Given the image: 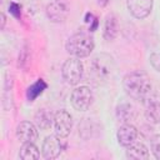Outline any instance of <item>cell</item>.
<instances>
[{
	"instance_id": "cell-1",
	"label": "cell",
	"mask_w": 160,
	"mask_h": 160,
	"mask_svg": "<svg viewBox=\"0 0 160 160\" xmlns=\"http://www.w3.org/2000/svg\"><path fill=\"white\" fill-rule=\"evenodd\" d=\"M122 88L134 100L145 104L152 99V84L149 75L141 70L128 72L122 79Z\"/></svg>"
},
{
	"instance_id": "cell-2",
	"label": "cell",
	"mask_w": 160,
	"mask_h": 160,
	"mask_svg": "<svg viewBox=\"0 0 160 160\" xmlns=\"http://www.w3.org/2000/svg\"><path fill=\"white\" fill-rule=\"evenodd\" d=\"M95 42L94 39L90 34L84 32V31H79L74 35H71L68 41H66V51L75 58H86L91 54V51L94 50Z\"/></svg>"
},
{
	"instance_id": "cell-3",
	"label": "cell",
	"mask_w": 160,
	"mask_h": 160,
	"mask_svg": "<svg viewBox=\"0 0 160 160\" xmlns=\"http://www.w3.org/2000/svg\"><path fill=\"white\" fill-rule=\"evenodd\" d=\"M89 68H90L91 76L99 82L108 81L115 71L114 59L109 54H105V52L95 55L91 59Z\"/></svg>"
},
{
	"instance_id": "cell-4",
	"label": "cell",
	"mask_w": 160,
	"mask_h": 160,
	"mask_svg": "<svg viewBox=\"0 0 160 160\" xmlns=\"http://www.w3.org/2000/svg\"><path fill=\"white\" fill-rule=\"evenodd\" d=\"M82 71H84L82 62L80 61L79 58H75V56H71L68 60H65L61 68L62 78L70 85H76L80 82L82 78Z\"/></svg>"
},
{
	"instance_id": "cell-5",
	"label": "cell",
	"mask_w": 160,
	"mask_h": 160,
	"mask_svg": "<svg viewBox=\"0 0 160 160\" xmlns=\"http://www.w3.org/2000/svg\"><path fill=\"white\" fill-rule=\"evenodd\" d=\"M92 100H94L92 91L90 90V88H88L85 85L75 88L70 96L71 105L78 111H86L91 106Z\"/></svg>"
},
{
	"instance_id": "cell-6",
	"label": "cell",
	"mask_w": 160,
	"mask_h": 160,
	"mask_svg": "<svg viewBox=\"0 0 160 160\" xmlns=\"http://www.w3.org/2000/svg\"><path fill=\"white\" fill-rule=\"evenodd\" d=\"M64 149V144H62V138L55 135H49L45 138L42 146H41V155L48 159V160H52L56 159L61 151Z\"/></svg>"
},
{
	"instance_id": "cell-7",
	"label": "cell",
	"mask_w": 160,
	"mask_h": 160,
	"mask_svg": "<svg viewBox=\"0 0 160 160\" xmlns=\"http://www.w3.org/2000/svg\"><path fill=\"white\" fill-rule=\"evenodd\" d=\"M54 129L55 134L62 139L69 136L71 129H72V118L69 111L66 110H59L55 112L54 116Z\"/></svg>"
},
{
	"instance_id": "cell-8",
	"label": "cell",
	"mask_w": 160,
	"mask_h": 160,
	"mask_svg": "<svg viewBox=\"0 0 160 160\" xmlns=\"http://www.w3.org/2000/svg\"><path fill=\"white\" fill-rule=\"evenodd\" d=\"M46 16L52 22H62L69 15L68 5L61 0H54L46 5Z\"/></svg>"
},
{
	"instance_id": "cell-9",
	"label": "cell",
	"mask_w": 160,
	"mask_h": 160,
	"mask_svg": "<svg viewBox=\"0 0 160 160\" xmlns=\"http://www.w3.org/2000/svg\"><path fill=\"white\" fill-rule=\"evenodd\" d=\"M154 0H126L129 12L136 19H145L152 10Z\"/></svg>"
},
{
	"instance_id": "cell-10",
	"label": "cell",
	"mask_w": 160,
	"mask_h": 160,
	"mask_svg": "<svg viewBox=\"0 0 160 160\" xmlns=\"http://www.w3.org/2000/svg\"><path fill=\"white\" fill-rule=\"evenodd\" d=\"M16 138L21 142H35L38 140V126L30 121H22L16 128Z\"/></svg>"
},
{
	"instance_id": "cell-11",
	"label": "cell",
	"mask_w": 160,
	"mask_h": 160,
	"mask_svg": "<svg viewBox=\"0 0 160 160\" xmlns=\"http://www.w3.org/2000/svg\"><path fill=\"white\" fill-rule=\"evenodd\" d=\"M138 138V130L132 124H122L118 132H116V139L121 146H129L134 141H136Z\"/></svg>"
},
{
	"instance_id": "cell-12",
	"label": "cell",
	"mask_w": 160,
	"mask_h": 160,
	"mask_svg": "<svg viewBox=\"0 0 160 160\" xmlns=\"http://www.w3.org/2000/svg\"><path fill=\"white\" fill-rule=\"evenodd\" d=\"M116 119L122 122V124H129L131 122L135 116H136V110H135V106L129 102V101H121L118 106H116Z\"/></svg>"
},
{
	"instance_id": "cell-13",
	"label": "cell",
	"mask_w": 160,
	"mask_h": 160,
	"mask_svg": "<svg viewBox=\"0 0 160 160\" xmlns=\"http://www.w3.org/2000/svg\"><path fill=\"white\" fill-rule=\"evenodd\" d=\"M54 116L50 110L48 109H39L34 115V124L40 130H48L51 125H54Z\"/></svg>"
},
{
	"instance_id": "cell-14",
	"label": "cell",
	"mask_w": 160,
	"mask_h": 160,
	"mask_svg": "<svg viewBox=\"0 0 160 160\" xmlns=\"http://www.w3.org/2000/svg\"><path fill=\"white\" fill-rule=\"evenodd\" d=\"M126 158L131 160H144L149 158V150L145 144L134 141L129 146H126Z\"/></svg>"
},
{
	"instance_id": "cell-15",
	"label": "cell",
	"mask_w": 160,
	"mask_h": 160,
	"mask_svg": "<svg viewBox=\"0 0 160 160\" xmlns=\"http://www.w3.org/2000/svg\"><path fill=\"white\" fill-rule=\"evenodd\" d=\"M145 119L150 124L160 122V101L156 99H151L145 102Z\"/></svg>"
},
{
	"instance_id": "cell-16",
	"label": "cell",
	"mask_w": 160,
	"mask_h": 160,
	"mask_svg": "<svg viewBox=\"0 0 160 160\" xmlns=\"http://www.w3.org/2000/svg\"><path fill=\"white\" fill-rule=\"evenodd\" d=\"M119 34V22L114 14H109L104 24V39L108 41L114 40Z\"/></svg>"
},
{
	"instance_id": "cell-17",
	"label": "cell",
	"mask_w": 160,
	"mask_h": 160,
	"mask_svg": "<svg viewBox=\"0 0 160 160\" xmlns=\"http://www.w3.org/2000/svg\"><path fill=\"white\" fill-rule=\"evenodd\" d=\"M19 158L22 160H36L40 158V151L35 142H22Z\"/></svg>"
},
{
	"instance_id": "cell-18",
	"label": "cell",
	"mask_w": 160,
	"mask_h": 160,
	"mask_svg": "<svg viewBox=\"0 0 160 160\" xmlns=\"http://www.w3.org/2000/svg\"><path fill=\"white\" fill-rule=\"evenodd\" d=\"M45 89H46V82H45L44 80L39 79L36 82H34V84L28 89V99H29L30 101L35 100Z\"/></svg>"
},
{
	"instance_id": "cell-19",
	"label": "cell",
	"mask_w": 160,
	"mask_h": 160,
	"mask_svg": "<svg viewBox=\"0 0 160 160\" xmlns=\"http://www.w3.org/2000/svg\"><path fill=\"white\" fill-rule=\"evenodd\" d=\"M150 148H151V152L152 155L160 160V134L152 135L150 139Z\"/></svg>"
},
{
	"instance_id": "cell-20",
	"label": "cell",
	"mask_w": 160,
	"mask_h": 160,
	"mask_svg": "<svg viewBox=\"0 0 160 160\" xmlns=\"http://www.w3.org/2000/svg\"><path fill=\"white\" fill-rule=\"evenodd\" d=\"M149 61H150V65L154 68V70L160 72V51L151 52L149 56Z\"/></svg>"
},
{
	"instance_id": "cell-21",
	"label": "cell",
	"mask_w": 160,
	"mask_h": 160,
	"mask_svg": "<svg viewBox=\"0 0 160 160\" xmlns=\"http://www.w3.org/2000/svg\"><path fill=\"white\" fill-rule=\"evenodd\" d=\"M9 10H10V12H11L15 18H19V16H20V8H19V5H18V4L11 2V4H10V6H9Z\"/></svg>"
},
{
	"instance_id": "cell-22",
	"label": "cell",
	"mask_w": 160,
	"mask_h": 160,
	"mask_svg": "<svg viewBox=\"0 0 160 160\" xmlns=\"http://www.w3.org/2000/svg\"><path fill=\"white\" fill-rule=\"evenodd\" d=\"M5 21H6V18H5L4 14H1V29H4V26H5Z\"/></svg>"
},
{
	"instance_id": "cell-23",
	"label": "cell",
	"mask_w": 160,
	"mask_h": 160,
	"mask_svg": "<svg viewBox=\"0 0 160 160\" xmlns=\"http://www.w3.org/2000/svg\"><path fill=\"white\" fill-rule=\"evenodd\" d=\"M98 2H99V5H101V6H105V5L109 2V0H98Z\"/></svg>"
}]
</instances>
